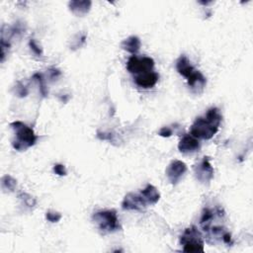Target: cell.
<instances>
[{
    "label": "cell",
    "instance_id": "1",
    "mask_svg": "<svg viewBox=\"0 0 253 253\" xmlns=\"http://www.w3.org/2000/svg\"><path fill=\"white\" fill-rule=\"evenodd\" d=\"M221 115L217 108L213 107L208 110L206 116L199 117L191 127V136L201 140H211L218 131L221 123Z\"/></svg>",
    "mask_w": 253,
    "mask_h": 253
},
{
    "label": "cell",
    "instance_id": "2",
    "mask_svg": "<svg viewBox=\"0 0 253 253\" xmlns=\"http://www.w3.org/2000/svg\"><path fill=\"white\" fill-rule=\"evenodd\" d=\"M10 127L15 131V139L12 142V146L14 149L18 151H25L36 144L38 137L36 136L34 130L28 127L26 124L16 121L11 123Z\"/></svg>",
    "mask_w": 253,
    "mask_h": 253
},
{
    "label": "cell",
    "instance_id": "3",
    "mask_svg": "<svg viewBox=\"0 0 253 253\" xmlns=\"http://www.w3.org/2000/svg\"><path fill=\"white\" fill-rule=\"evenodd\" d=\"M97 227L106 233L115 232L121 229L117 212L115 210H105L97 212L92 217Z\"/></svg>",
    "mask_w": 253,
    "mask_h": 253
},
{
    "label": "cell",
    "instance_id": "4",
    "mask_svg": "<svg viewBox=\"0 0 253 253\" xmlns=\"http://www.w3.org/2000/svg\"><path fill=\"white\" fill-rule=\"evenodd\" d=\"M185 252H204V241L197 227L186 228L180 238Z\"/></svg>",
    "mask_w": 253,
    "mask_h": 253
},
{
    "label": "cell",
    "instance_id": "5",
    "mask_svg": "<svg viewBox=\"0 0 253 253\" xmlns=\"http://www.w3.org/2000/svg\"><path fill=\"white\" fill-rule=\"evenodd\" d=\"M153 67L154 61L148 57L138 58L137 56H132L127 63L128 72L136 75L151 72Z\"/></svg>",
    "mask_w": 253,
    "mask_h": 253
},
{
    "label": "cell",
    "instance_id": "6",
    "mask_svg": "<svg viewBox=\"0 0 253 253\" xmlns=\"http://www.w3.org/2000/svg\"><path fill=\"white\" fill-rule=\"evenodd\" d=\"M195 176L198 181L203 184H208L214 178V168L210 162L209 157H204L203 160L194 168Z\"/></svg>",
    "mask_w": 253,
    "mask_h": 253
},
{
    "label": "cell",
    "instance_id": "7",
    "mask_svg": "<svg viewBox=\"0 0 253 253\" xmlns=\"http://www.w3.org/2000/svg\"><path fill=\"white\" fill-rule=\"evenodd\" d=\"M186 172L187 165L181 160H173L165 170V174L172 185H176Z\"/></svg>",
    "mask_w": 253,
    "mask_h": 253
},
{
    "label": "cell",
    "instance_id": "8",
    "mask_svg": "<svg viewBox=\"0 0 253 253\" xmlns=\"http://www.w3.org/2000/svg\"><path fill=\"white\" fill-rule=\"evenodd\" d=\"M146 207L140 194L129 193L122 202V208L127 211H139Z\"/></svg>",
    "mask_w": 253,
    "mask_h": 253
},
{
    "label": "cell",
    "instance_id": "9",
    "mask_svg": "<svg viewBox=\"0 0 253 253\" xmlns=\"http://www.w3.org/2000/svg\"><path fill=\"white\" fill-rule=\"evenodd\" d=\"M159 79V75L157 72H148L145 73H141L135 76V82L138 86L142 88H151L153 87Z\"/></svg>",
    "mask_w": 253,
    "mask_h": 253
},
{
    "label": "cell",
    "instance_id": "10",
    "mask_svg": "<svg viewBox=\"0 0 253 253\" xmlns=\"http://www.w3.org/2000/svg\"><path fill=\"white\" fill-rule=\"evenodd\" d=\"M178 149L182 153H194L200 149V143L198 139L194 138L193 136L186 135L181 139L178 145Z\"/></svg>",
    "mask_w": 253,
    "mask_h": 253
},
{
    "label": "cell",
    "instance_id": "11",
    "mask_svg": "<svg viewBox=\"0 0 253 253\" xmlns=\"http://www.w3.org/2000/svg\"><path fill=\"white\" fill-rule=\"evenodd\" d=\"M140 195L146 207L155 205L160 199V194L158 190L151 184H147L146 187L141 191Z\"/></svg>",
    "mask_w": 253,
    "mask_h": 253
},
{
    "label": "cell",
    "instance_id": "12",
    "mask_svg": "<svg viewBox=\"0 0 253 253\" xmlns=\"http://www.w3.org/2000/svg\"><path fill=\"white\" fill-rule=\"evenodd\" d=\"M91 5L90 0H73L69 3V8L74 15L82 17L90 11Z\"/></svg>",
    "mask_w": 253,
    "mask_h": 253
},
{
    "label": "cell",
    "instance_id": "13",
    "mask_svg": "<svg viewBox=\"0 0 253 253\" xmlns=\"http://www.w3.org/2000/svg\"><path fill=\"white\" fill-rule=\"evenodd\" d=\"M176 70L179 72V74H181L182 76L188 78L190 77L194 72H195V69L194 67L191 65L189 59L186 56H181L177 62H176Z\"/></svg>",
    "mask_w": 253,
    "mask_h": 253
},
{
    "label": "cell",
    "instance_id": "14",
    "mask_svg": "<svg viewBox=\"0 0 253 253\" xmlns=\"http://www.w3.org/2000/svg\"><path fill=\"white\" fill-rule=\"evenodd\" d=\"M141 46H142L141 40L137 36H131V37L125 39L121 43V48L124 51H127V52H129L131 54H134V55L140 51Z\"/></svg>",
    "mask_w": 253,
    "mask_h": 253
},
{
    "label": "cell",
    "instance_id": "15",
    "mask_svg": "<svg viewBox=\"0 0 253 253\" xmlns=\"http://www.w3.org/2000/svg\"><path fill=\"white\" fill-rule=\"evenodd\" d=\"M17 186V180L10 175H5L1 179V187L5 192H12Z\"/></svg>",
    "mask_w": 253,
    "mask_h": 253
},
{
    "label": "cell",
    "instance_id": "16",
    "mask_svg": "<svg viewBox=\"0 0 253 253\" xmlns=\"http://www.w3.org/2000/svg\"><path fill=\"white\" fill-rule=\"evenodd\" d=\"M19 198L22 201V203L28 208H33L36 205V199L27 193H21Z\"/></svg>",
    "mask_w": 253,
    "mask_h": 253
},
{
    "label": "cell",
    "instance_id": "17",
    "mask_svg": "<svg viewBox=\"0 0 253 253\" xmlns=\"http://www.w3.org/2000/svg\"><path fill=\"white\" fill-rule=\"evenodd\" d=\"M0 50H1V62L3 63L10 50V43L4 38H1V41H0Z\"/></svg>",
    "mask_w": 253,
    "mask_h": 253
},
{
    "label": "cell",
    "instance_id": "18",
    "mask_svg": "<svg viewBox=\"0 0 253 253\" xmlns=\"http://www.w3.org/2000/svg\"><path fill=\"white\" fill-rule=\"evenodd\" d=\"M33 79L37 80L38 83H39V86H40V91L42 93L43 96H47L48 95V91H47V87L45 85V82H44V77H43V74L41 73H35L33 75Z\"/></svg>",
    "mask_w": 253,
    "mask_h": 253
},
{
    "label": "cell",
    "instance_id": "19",
    "mask_svg": "<svg viewBox=\"0 0 253 253\" xmlns=\"http://www.w3.org/2000/svg\"><path fill=\"white\" fill-rule=\"evenodd\" d=\"M62 215L58 212H53V211H49L46 214V218L51 221V222H59L62 219Z\"/></svg>",
    "mask_w": 253,
    "mask_h": 253
},
{
    "label": "cell",
    "instance_id": "20",
    "mask_svg": "<svg viewBox=\"0 0 253 253\" xmlns=\"http://www.w3.org/2000/svg\"><path fill=\"white\" fill-rule=\"evenodd\" d=\"M29 47L31 48L32 52H33L35 55H37V56H39V57L43 56V50H42V48L37 44V42H36L34 39H31V40H30V42H29Z\"/></svg>",
    "mask_w": 253,
    "mask_h": 253
},
{
    "label": "cell",
    "instance_id": "21",
    "mask_svg": "<svg viewBox=\"0 0 253 253\" xmlns=\"http://www.w3.org/2000/svg\"><path fill=\"white\" fill-rule=\"evenodd\" d=\"M28 93H29L28 88L25 85H23L21 83H18V85L16 86V94L19 97L23 98V97H26L28 95Z\"/></svg>",
    "mask_w": 253,
    "mask_h": 253
},
{
    "label": "cell",
    "instance_id": "22",
    "mask_svg": "<svg viewBox=\"0 0 253 253\" xmlns=\"http://www.w3.org/2000/svg\"><path fill=\"white\" fill-rule=\"evenodd\" d=\"M54 172L56 174H58L59 176H66L68 174V171H67V168L64 164H56L54 166Z\"/></svg>",
    "mask_w": 253,
    "mask_h": 253
},
{
    "label": "cell",
    "instance_id": "23",
    "mask_svg": "<svg viewBox=\"0 0 253 253\" xmlns=\"http://www.w3.org/2000/svg\"><path fill=\"white\" fill-rule=\"evenodd\" d=\"M172 134H173V132H172V130H171L169 127H163V128H161L160 131H159V133H158V135H159L160 137H162V138H169V137L172 136Z\"/></svg>",
    "mask_w": 253,
    "mask_h": 253
}]
</instances>
